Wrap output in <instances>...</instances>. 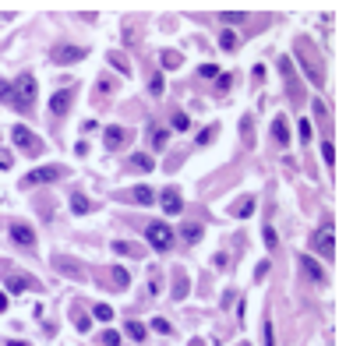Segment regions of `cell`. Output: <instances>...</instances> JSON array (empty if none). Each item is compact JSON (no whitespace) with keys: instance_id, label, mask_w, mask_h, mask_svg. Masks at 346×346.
I'll return each instance as SVG.
<instances>
[{"instance_id":"6da1fadb","label":"cell","mask_w":346,"mask_h":346,"mask_svg":"<svg viewBox=\"0 0 346 346\" xmlns=\"http://www.w3.org/2000/svg\"><path fill=\"white\" fill-rule=\"evenodd\" d=\"M0 99L7 103V106H14V110H32V103H36V78L32 74H21L14 85H0Z\"/></svg>"},{"instance_id":"7a4b0ae2","label":"cell","mask_w":346,"mask_h":346,"mask_svg":"<svg viewBox=\"0 0 346 346\" xmlns=\"http://www.w3.org/2000/svg\"><path fill=\"white\" fill-rule=\"evenodd\" d=\"M145 237H148V244H152L155 251H170V247H173V230H170L166 223H159V219L145 226Z\"/></svg>"},{"instance_id":"3957f363","label":"cell","mask_w":346,"mask_h":346,"mask_svg":"<svg viewBox=\"0 0 346 346\" xmlns=\"http://www.w3.org/2000/svg\"><path fill=\"white\" fill-rule=\"evenodd\" d=\"M11 138H14V145H18L25 155H39V152H43V141L36 138V135L25 128V124H18V128L11 131Z\"/></svg>"},{"instance_id":"277c9868","label":"cell","mask_w":346,"mask_h":346,"mask_svg":"<svg viewBox=\"0 0 346 346\" xmlns=\"http://www.w3.org/2000/svg\"><path fill=\"white\" fill-rule=\"evenodd\" d=\"M311 247H314L318 255H325V258H336V230H332V226H322V230L311 237Z\"/></svg>"},{"instance_id":"5b68a950","label":"cell","mask_w":346,"mask_h":346,"mask_svg":"<svg viewBox=\"0 0 346 346\" xmlns=\"http://www.w3.org/2000/svg\"><path fill=\"white\" fill-rule=\"evenodd\" d=\"M88 50L85 46H71V43H57L53 46V64H74V60H81Z\"/></svg>"},{"instance_id":"8992f818","label":"cell","mask_w":346,"mask_h":346,"mask_svg":"<svg viewBox=\"0 0 346 346\" xmlns=\"http://www.w3.org/2000/svg\"><path fill=\"white\" fill-rule=\"evenodd\" d=\"M71 103H74V92H71V88L53 92V96H50V117H64L71 110Z\"/></svg>"},{"instance_id":"52a82bcc","label":"cell","mask_w":346,"mask_h":346,"mask_svg":"<svg viewBox=\"0 0 346 346\" xmlns=\"http://www.w3.org/2000/svg\"><path fill=\"white\" fill-rule=\"evenodd\" d=\"M57 177H64V170H60V166H39V170L25 173V184H28V187H36V184H46V180H57Z\"/></svg>"},{"instance_id":"ba28073f","label":"cell","mask_w":346,"mask_h":346,"mask_svg":"<svg viewBox=\"0 0 346 346\" xmlns=\"http://www.w3.org/2000/svg\"><path fill=\"white\" fill-rule=\"evenodd\" d=\"M11 237H14V244H21V247H36V230L25 226V223H11Z\"/></svg>"},{"instance_id":"9c48e42d","label":"cell","mask_w":346,"mask_h":346,"mask_svg":"<svg viewBox=\"0 0 346 346\" xmlns=\"http://www.w3.org/2000/svg\"><path fill=\"white\" fill-rule=\"evenodd\" d=\"M159 202H163V208H166V215H177V212H184V198H180V191H177V187H166Z\"/></svg>"},{"instance_id":"30bf717a","label":"cell","mask_w":346,"mask_h":346,"mask_svg":"<svg viewBox=\"0 0 346 346\" xmlns=\"http://www.w3.org/2000/svg\"><path fill=\"white\" fill-rule=\"evenodd\" d=\"M7 290H11V293H25V290H36V279H32V276H21V272H14V276L7 279Z\"/></svg>"},{"instance_id":"8fae6325","label":"cell","mask_w":346,"mask_h":346,"mask_svg":"<svg viewBox=\"0 0 346 346\" xmlns=\"http://www.w3.org/2000/svg\"><path fill=\"white\" fill-rule=\"evenodd\" d=\"M103 141H106V148L113 152V148H120V145L128 141V131H124V128H110V131L103 135Z\"/></svg>"},{"instance_id":"7c38bea8","label":"cell","mask_w":346,"mask_h":346,"mask_svg":"<svg viewBox=\"0 0 346 346\" xmlns=\"http://www.w3.org/2000/svg\"><path fill=\"white\" fill-rule=\"evenodd\" d=\"M202 233H205V230H202L198 223H184V226H180V237H184L187 244H198V240H202Z\"/></svg>"},{"instance_id":"4fadbf2b","label":"cell","mask_w":346,"mask_h":346,"mask_svg":"<svg viewBox=\"0 0 346 346\" xmlns=\"http://www.w3.org/2000/svg\"><path fill=\"white\" fill-rule=\"evenodd\" d=\"M272 138H276L279 145H286V141H290V128H286V117H276V124H272Z\"/></svg>"},{"instance_id":"5bb4252c","label":"cell","mask_w":346,"mask_h":346,"mask_svg":"<svg viewBox=\"0 0 346 346\" xmlns=\"http://www.w3.org/2000/svg\"><path fill=\"white\" fill-rule=\"evenodd\" d=\"M251 212H255V198H240V202L233 205V215H237V219H244V215H251Z\"/></svg>"},{"instance_id":"9a60e30c","label":"cell","mask_w":346,"mask_h":346,"mask_svg":"<svg viewBox=\"0 0 346 346\" xmlns=\"http://www.w3.org/2000/svg\"><path fill=\"white\" fill-rule=\"evenodd\" d=\"M304 269L311 272V279H314V282H325V272L318 269V262H314V258H307V255H304Z\"/></svg>"},{"instance_id":"2e32d148","label":"cell","mask_w":346,"mask_h":346,"mask_svg":"<svg viewBox=\"0 0 346 346\" xmlns=\"http://www.w3.org/2000/svg\"><path fill=\"white\" fill-rule=\"evenodd\" d=\"M113 251H117V255H135V258H141V247H138V244H124V240H117V244H113Z\"/></svg>"},{"instance_id":"e0dca14e","label":"cell","mask_w":346,"mask_h":346,"mask_svg":"<svg viewBox=\"0 0 346 346\" xmlns=\"http://www.w3.org/2000/svg\"><path fill=\"white\" fill-rule=\"evenodd\" d=\"M166 141H170V131H163V128H155L152 131V148L159 152V148H166Z\"/></svg>"},{"instance_id":"ac0fdd59","label":"cell","mask_w":346,"mask_h":346,"mask_svg":"<svg viewBox=\"0 0 346 346\" xmlns=\"http://www.w3.org/2000/svg\"><path fill=\"white\" fill-rule=\"evenodd\" d=\"M124 332H128V336H131V339H145V325H141V322H128V325H124Z\"/></svg>"},{"instance_id":"d6986e66","label":"cell","mask_w":346,"mask_h":346,"mask_svg":"<svg viewBox=\"0 0 346 346\" xmlns=\"http://www.w3.org/2000/svg\"><path fill=\"white\" fill-rule=\"evenodd\" d=\"M131 198H135L138 205H152V191H148V187H135V191H131Z\"/></svg>"},{"instance_id":"ffe728a7","label":"cell","mask_w":346,"mask_h":346,"mask_svg":"<svg viewBox=\"0 0 346 346\" xmlns=\"http://www.w3.org/2000/svg\"><path fill=\"white\" fill-rule=\"evenodd\" d=\"M173 128H177V131H187V128H191V120H187V113H184V110H177V113H173Z\"/></svg>"},{"instance_id":"44dd1931","label":"cell","mask_w":346,"mask_h":346,"mask_svg":"<svg viewBox=\"0 0 346 346\" xmlns=\"http://www.w3.org/2000/svg\"><path fill=\"white\" fill-rule=\"evenodd\" d=\"M96 318L99 322H113V307L110 304H96Z\"/></svg>"},{"instance_id":"7402d4cb","label":"cell","mask_w":346,"mask_h":346,"mask_svg":"<svg viewBox=\"0 0 346 346\" xmlns=\"http://www.w3.org/2000/svg\"><path fill=\"white\" fill-rule=\"evenodd\" d=\"M163 68H166V71H170V68H180V53H177V50L163 53Z\"/></svg>"},{"instance_id":"603a6c76","label":"cell","mask_w":346,"mask_h":346,"mask_svg":"<svg viewBox=\"0 0 346 346\" xmlns=\"http://www.w3.org/2000/svg\"><path fill=\"white\" fill-rule=\"evenodd\" d=\"M173 297H177V300H180V297H187V276H184V272L177 276V286H173Z\"/></svg>"},{"instance_id":"cb8c5ba5","label":"cell","mask_w":346,"mask_h":346,"mask_svg":"<svg viewBox=\"0 0 346 346\" xmlns=\"http://www.w3.org/2000/svg\"><path fill=\"white\" fill-rule=\"evenodd\" d=\"M131 166L141 170V173H148V170H152V159H148V155H135V159H131Z\"/></svg>"},{"instance_id":"d4e9b609","label":"cell","mask_w":346,"mask_h":346,"mask_svg":"<svg viewBox=\"0 0 346 346\" xmlns=\"http://www.w3.org/2000/svg\"><path fill=\"white\" fill-rule=\"evenodd\" d=\"M71 205H74V212L81 215V212H88V198H85V195H71Z\"/></svg>"},{"instance_id":"484cf974","label":"cell","mask_w":346,"mask_h":346,"mask_svg":"<svg viewBox=\"0 0 346 346\" xmlns=\"http://www.w3.org/2000/svg\"><path fill=\"white\" fill-rule=\"evenodd\" d=\"M322 155H325V163L332 166V163H336V145H332V141H322Z\"/></svg>"},{"instance_id":"4316f807","label":"cell","mask_w":346,"mask_h":346,"mask_svg":"<svg viewBox=\"0 0 346 346\" xmlns=\"http://www.w3.org/2000/svg\"><path fill=\"white\" fill-rule=\"evenodd\" d=\"M223 50H237V32H223Z\"/></svg>"},{"instance_id":"83f0119b","label":"cell","mask_w":346,"mask_h":346,"mask_svg":"<svg viewBox=\"0 0 346 346\" xmlns=\"http://www.w3.org/2000/svg\"><path fill=\"white\" fill-rule=\"evenodd\" d=\"M311 135H314V128H311V120L304 117V120H300V138H304V141H311Z\"/></svg>"},{"instance_id":"f1b7e54d","label":"cell","mask_w":346,"mask_h":346,"mask_svg":"<svg viewBox=\"0 0 346 346\" xmlns=\"http://www.w3.org/2000/svg\"><path fill=\"white\" fill-rule=\"evenodd\" d=\"M110 60H113V64H117V71H124V74H128V60H124V53H110Z\"/></svg>"},{"instance_id":"f546056e","label":"cell","mask_w":346,"mask_h":346,"mask_svg":"<svg viewBox=\"0 0 346 346\" xmlns=\"http://www.w3.org/2000/svg\"><path fill=\"white\" fill-rule=\"evenodd\" d=\"M113 282H117V290H124L128 286V272L124 269H113Z\"/></svg>"},{"instance_id":"4dcf8cb0","label":"cell","mask_w":346,"mask_h":346,"mask_svg":"<svg viewBox=\"0 0 346 346\" xmlns=\"http://www.w3.org/2000/svg\"><path fill=\"white\" fill-rule=\"evenodd\" d=\"M265 247L276 251V230H272V226H265Z\"/></svg>"},{"instance_id":"1f68e13d","label":"cell","mask_w":346,"mask_h":346,"mask_svg":"<svg viewBox=\"0 0 346 346\" xmlns=\"http://www.w3.org/2000/svg\"><path fill=\"white\" fill-rule=\"evenodd\" d=\"M152 329H155V332H163V336H170V322H166V318H155V322H152Z\"/></svg>"},{"instance_id":"d6a6232c","label":"cell","mask_w":346,"mask_h":346,"mask_svg":"<svg viewBox=\"0 0 346 346\" xmlns=\"http://www.w3.org/2000/svg\"><path fill=\"white\" fill-rule=\"evenodd\" d=\"M223 21H244V11H223Z\"/></svg>"},{"instance_id":"836d02e7","label":"cell","mask_w":346,"mask_h":346,"mask_svg":"<svg viewBox=\"0 0 346 346\" xmlns=\"http://www.w3.org/2000/svg\"><path fill=\"white\" fill-rule=\"evenodd\" d=\"M148 88H152V96H159V92H163V74H155V78L148 81Z\"/></svg>"},{"instance_id":"e575fe53","label":"cell","mask_w":346,"mask_h":346,"mask_svg":"<svg viewBox=\"0 0 346 346\" xmlns=\"http://www.w3.org/2000/svg\"><path fill=\"white\" fill-rule=\"evenodd\" d=\"M215 138V128H205V131H202V135H198V145H208V141Z\"/></svg>"},{"instance_id":"d590c367","label":"cell","mask_w":346,"mask_h":346,"mask_svg":"<svg viewBox=\"0 0 346 346\" xmlns=\"http://www.w3.org/2000/svg\"><path fill=\"white\" fill-rule=\"evenodd\" d=\"M265 346H276V336H272V322H265Z\"/></svg>"},{"instance_id":"8d00e7d4","label":"cell","mask_w":346,"mask_h":346,"mask_svg":"<svg viewBox=\"0 0 346 346\" xmlns=\"http://www.w3.org/2000/svg\"><path fill=\"white\" fill-rule=\"evenodd\" d=\"M103 343H106V346H120V336H117V332H106Z\"/></svg>"},{"instance_id":"74e56055","label":"cell","mask_w":346,"mask_h":346,"mask_svg":"<svg viewBox=\"0 0 346 346\" xmlns=\"http://www.w3.org/2000/svg\"><path fill=\"white\" fill-rule=\"evenodd\" d=\"M74 325H78V329H81V332H88V329H92V322H88V318H85V314H78V322H74Z\"/></svg>"},{"instance_id":"f35d334b","label":"cell","mask_w":346,"mask_h":346,"mask_svg":"<svg viewBox=\"0 0 346 346\" xmlns=\"http://www.w3.org/2000/svg\"><path fill=\"white\" fill-rule=\"evenodd\" d=\"M7 166H11V159H7V155H0V170H7Z\"/></svg>"},{"instance_id":"ab89813d","label":"cell","mask_w":346,"mask_h":346,"mask_svg":"<svg viewBox=\"0 0 346 346\" xmlns=\"http://www.w3.org/2000/svg\"><path fill=\"white\" fill-rule=\"evenodd\" d=\"M4 307H7V293H0V311H4Z\"/></svg>"},{"instance_id":"60d3db41","label":"cell","mask_w":346,"mask_h":346,"mask_svg":"<svg viewBox=\"0 0 346 346\" xmlns=\"http://www.w3.org/2000/svg\"><path fill=\"white\" fill-rule=\"evenodd\" d=\"M7 346H25V343H18V339H11V343H7Z\"/></svg>"}]
</instances>
